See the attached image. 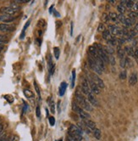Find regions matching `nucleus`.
<instances>
[{
  "mask_svg": "<svg viewBox=\"0 0 138 141\" xmlns=\"http://www.w3.org/2000/svg\"><path fill=\"white\" fill-rule=\"evenodd\" d=\"M76 100L78 105L80 106H81V109L83 110H86V111H92V105L90 104L89 101L84 97L82 94H78V92L76 93Z\"/></svg>",
  "mask_w": 138,
  "mask_h": 141,
  "instance_id": "f257e3e1",
  "label": "nucleus"
},
{
  "mask_svg": "<svg viewBox=\"0 0 138 141\" xmlns=\"http://www.w3.org/2000/svg\"><path fill=\"white\" fill-rule=\"evenodd\" d=\"M72 109H73L74 111H76V112L78 113L79 116H80L83 120H87V119L90 118V115L88 114V113H87L86 111H84L83 109H81L80 107H79V105H77L76 103H75V102H74L73 105H72Z\"/></svg>",
  "mask_w": 138,
  "mask_h": 141,
  "instance_id": "f03ea898",
  "label": "nucleus"
},
{
  "mask_svg": "<svg viewBox=\"0 0 138 141\" xmlns=\"http://www.w3.org/2000/svg\"><path fill=\"white\" fill-rule=\"evenodd\" d=\"M88 64H89V66H90L91 69L95 71L96 73H97V74L101 75V74L103 73V71L101 70V68H100L98 66H97L96 60H94L91 55L88 56Z\"/></svg>",
  "mask_w": 138,
  "mask_h": 141,
  "instance_id": "7ed1b4c3",
  "label": "nucleus"
},
{
  "mask_svg": "<svg viewBox=\"0 0 138 141\" xmlns=\"http://www.w3.org/2000/svg\"><path fill=\"white\" fill-rule=\"evenodd\" d=\"M68 135L82 136V130L76 125H70L68 131Z\"/></svg>",
  "mask_w": 138,
  "mask_h": 141,
  "instance_id": "20e7f679",
  "label": "nucleus"
},
{
  "mask_svg": "<svg viewBox=\"0 0 138 141\" xmlns=\"http://www.w3.org/2000/svg\"><path fill=\"white\" fill-rule=\"evenodd\" d=\"M90 77H91V78H92V80L95 82V83L97 84V86L99 88H105V85H104L103 81L99 77L98 75H97L95 73H92L90 75Z\"/></svg>",
  "mask_w": 138,
  "mask_h": 141,
  "instance_id": "39448f33",
  "label": "nucleus"
},
{
  "mask_svg": "<svg viewBox=\"0 0 138 141\" xmlns=\"http://www.w3.org/2000/svg\"><path fill=\"white\" fill-rule=\"evenodd\" d=\"M0 12H1V14H3V15H8L13 16L18 11L13 9L10 6H9V7H2V8L0 9Z\"/></svg>",
  "mask_w": 138,
  "mask_h": 141,
  "instance_id": "423d86ee",
  "label": "nucleus"
},
{
  "mask_svg": "<svg viewBox=\"0 0 138 141\" xmlns=\"http://www.w3.org/2000/svg\"><path fill=\"white\" fill-rule=\"evenodd\" d=\"M88 83H89L91 90H92V92L94 94H100V88L97 87V84L92 80V78L89 79V82H88Z\"/></svg>",
  "mask_w": 138,
  "mask_h": 141,
  "instance_id": "0eeeda50",
  "label": "nucleus"
},
{
  "mask_svg": "<svg viewBox=\"0 0 138 141\" xmlns=\"http://www.w3.org/2000/svg\"><path fill=\"white\" fill-rule=\"evenodd\" d=\"M81 88H82L83 93L86 95H88L89 94H91V93H92V90H91V88H90V86H89L88 81H87V80H84L83 81L82 84H81Z\"/></svg>",
  "mask_w": 138,
  "mask_h": 141,
  "instance_id": "6e6552de",
  "label": "nucleus"
},
{
  "mask_svg": "<svg viewBox=\"0 0 138 141\" xmlns=\"http://www.w3.org/2000/svg\"><path fill=\"white\" fill-rule=\"evenodd\" d=\"M15 20V16L8 15H0V21L5 22V24L14 21Z\"/></svg>",
  "mask_w": 138,
  "mask_h": 141,
  "instance_id": "1a4fd4ad",
  "label": "nucleus"
},
{
  "mask_svg": "<svg viewBox=\"0 0 138 141\" xmlns=\"http://www.w3.org/2000/svg\"><path fill=\"white\" fill-rule=\"evenodd\" d=\"M87 96V100L89 101V103L92 105L93 106H98V101L97 100L96 97L94 96V94L93 93H91V94H89Z\"/></svg>",
  "mask_w": 138,
  "mask_h": 141,
  "instance_id": "9d476101",
  "label": "nucleus"
},
{
  "mask_svg": "<svg viewBox=\"0 0 138 141\" xmlns=\"http://www.w3.org/2000/svg\"><path fill=\"white\" fill-rule=\"evenodd\" d=\"M14 26L9 25L5 23H0V32H10L14 30Z\"/></svg>",
  "mask_w": 138,
  "mask_h": 141,
  "instance_id": "9b49d317",
  "label": "nucleus"
},
{
  "mask_svg": "<svg viewBox=\"0 0 138 141\" xmlns=\"http://www.w3.org/2000/svg\"><path fill=\"white\" fill-rule=\"evenodd\" d=\"M109 31L110 32L111 35H114V37L118 36V34H119V32H120V27H118L115 25H109Z\"/></svg>",
  "mask_w": 138,
  "mask_h": 141,
  "instance_id": "f8f14e48",
  "label": "nucleus"
},
{
  "mask_svg": "<svg viewBox=\"0 0 138 141\" xmlns=\"http://www.w3.org/2000/svg\"><path fill=\"white\" fill-rule=\"evenodd\" d=\"M84 122H85V125L87 128H88L89 130H92V131H94V129L97 128H96V123L91 121V120L87 119V120H84Z\"/></svg>",
  "mask_w": 138,
  "mask_h": 141,
  "instance_id": "ddd939ff",
  "label": "nucleus"
},
{
  "mask_svg": "<svg viewBox=\"0 0 138 141\" xmlns=\"http://www.w3.org/2000/svg\"><path fill=\"white\" fill-rule=\"evenodd\" d=\"M66 88H67V83L65 82H62L61 84L59 86V96H64L65 93V90H66Z\"/></svg>",
  "mask_w": 138,
  "mask_h": 141,
  "instance_id": "4468645a",
  "label": "nucleus"
},
{
  "mask_svg": "<svg viewBox=\"0 0 138 141\" xmlns=\"http://www.w3.org/2000/svg\"><path fill=\"white\" fill-rule=\"evenodd\" d=\"M129 82L130 85H135L137 82V74L136 72H133L131 73L130 76V78H129Z\"/></svg>",
  "mask_w": 138,
  "mask_h": 141,
  "instance_id": "2eb2a0df",
  "label": "nucleus"
},
{
  "mask_svg": "<svg viewBox=\"0 0 138 141\" xmlns=\"http://www.w3.org/2000/svg\"><path fill=\"white\" fill-rule=\"evenodd\" d=\"M124 53H126L129 56H131V57H134V52L135 50L133 49L132 46H126L124 47Z\"/></svg>",
  "mask_w": 138,
  "mask_h": 141,
  "instance_id": "dca6fc26",
  "label": "nucleus"
},
{
  "mask_svg": "<svg viewBox=\"0 0 138 141\" xmlns=\"http://www.w3.org/2000/svg\"><path fill=\"white\" fill-rule=\"evenodd\" d=\"M124 49H122L121 48V46H118L117 47V54H118V56H119V58L120 60H122V59H124V58H126L124 57Z\"/></svg>",
  "mask_w": 138,
  "mask_h": 141,
  "instance_id": "f3484780",
  "label": "nucleus"
},
{
  "mask_svg": "<svg viewBox=\"0 0 138 141\" xmlns=\"http://www.w3.org/2000/svg\"><path fill=\"white\" fill-rule=\"evenodd\" d=\"M68 141H81L82 136H73V135H68L67 137Z\"/></svg>",
  "mask_w": 138,
  "mask_h": 141,
  "instance_id": "a211bd4d",
  "label": "nucleus"
},
{
  "mask_svg": "<svg viewBox=\"0 0 138 141\" xmlns=\"http://www.w3.org/2000/svg\"><path fill=\"white\" fill-rule=\"evenodd\" d=\"M103 37L105 40H107V41H109L111 37H112V35H111V33H110V32L109 30H104L103 32Z\"/></svg>",
  "mask_w": 138,
  "mask_h": 141,
  "instance_id": "6ab92c4d",
  "label": "nucleus"
},
{
  "mask_svg": "<svg viewBox=\"0 0 138 141\" xmlns=\"http://www.w3.org/2000/svg\"><path fill=\"white\" fill-rule=\"evenodd\" d=\"M135 23H136V21H135V20H130V19H129V18H126V20H124V26H126V28H127V27L132 26Z\"/></svg>",
  "mask_w": 138,
  "mask_h": 141,
  "instance_id": "aec40b11",
  "label": "nucleus"
},
{
  "mask_svg": "<svg viewBox=\"0 0 138 141\" xmlns=\"http://www.w3.org/2000/svg\"><path fill=\"white\" fill-rule=\"evenodd\" d=\"M109 19L111 20H113L114 22H117V21H119L118 20V15L116 13H114V12H111L109 15Z\"/></svg>",
  "mask_w": 138,
  "mask_h": 141,
  "instance_id": "412c9836",
  "label": "nucleus"
},
{
  "mask_svg": "<svg viewBox=\"0 0 138 141\" xmlns=\"http://www.w3.org/2000/svg\"><path fill=\"white\" fill-rule=\"evenodd\" d=\"M30 23H31V21H30V20H28V21L26 23V25H25V26H24V28H23L22 32H21V39L24 38V37H25V32H26V29H27V27H28V26H30Z\"/></svg>",
  "mask_w": 138,
  "mask_h": 141,
  "instance_id": "4be33fe9",
  "label": "nucleus"
},
{
  "mask_svg": "<svg viewBox=\"0 0 138 141\" xmlns=\"http://www.w3.org/2000/svg\"><path fill=\"white\" fill-rule=\"evenodd\" d=\"M117 10L120 12V14H122V15H124V12L126 11V8L124 5H121L120 3V4L117 6Z\"/></svg>",
  "mask_w": 138,
  "mask_h": 141,
  "instance_id": "5701e85b",
  "label": "nucleus"
},
{
  "mask_svg": "<svg viewBox=\"0 0 138 141\" xmlns=\"http://www.w3.org/2000/svg\"><path fill=\"white\" fill-rule=\"evenodd\" d=\"M93 134H94V137H95L97 139H101V131L98 128H95V129H94Z\"/></svg>",
  "mask_w": 138,
  "mask_h": 141,
  "instance_id": "b1692460",
  "label": "nucleus"
},
{
  "mask_svg": "<svg viewBox=\"0 0 138 141\" xmlns=\"http://www.w3.org/2000/svg\"><path fill=\"white\" fill-rule=\"evenodd\" d=\"M10 7H11L13 9L16 10V11H19V10L21 9V5H20L19 3H15V2L11 3H10Z\"/></svg>",
  "mask_w": 138,
  "mask_h": 141,
  "instance_id": "393cba45",
  "label": "nucleus"
},
{
  "mask_svg": "<svg viewBox=\"0 0 138 141\" xmlns=\"http://www.w3.org/2000/svg\"><path fill=\"white\" fill-rule=\"evenodd\" d=\"M9 42V38L5 35H0V44L7 43Z\"/></svg>",
  "mask_w": 138,
  "mask_h": 141,
  "instance_id": "a878e982",
  "label": "nucleus"
},
{
  "mask_svg": "<svg viewBox=\"0 0 138 141\" xmlns=\"http://www.w3.org/2000/svg\"><path fill=\"white\" fill-rule=\"evenodd\" d=\"M24 94L27 98H33L34 97L33 93L31 90H29V89H24Z\"/></svg>",
  "mask_w": 138,
  "mask_h": 141,
  "instance_id": "bb28decb",
  "label": "nucleus"
},
{
  "mask_svg": "<svg viewBox=\"0 0 138 141\" xmlns=\"http://www.w3.org/2000/svg\"><path fill=\"white\" fill-rule=\"evenodd\" d=\"M53 53H54L55 58L57 60H59V54H60V51H59V48L58 47H54L53 48Z\"/></svg>",
  "mask_w": 138,
  "mask_h": 141,
  "instance_id": "cd10ccee",
  "label": "nucleus"
},
{
  "mask_svg": "<svg viewBox=\"0 0 138 141\" xmlns=\"http://www.w3.org/2000/svg\"><path fill=\"white\" fill-rule=\"evenodd\" d=\"M136 18H137V14H136V12L131 11V12L129 13V19L133 20H136Z\"/></svg>",
  "mask_w": 138,
  "mask_h": 141,
  "instance_id": "c85d7f7f",
  "label": "nucleus"
},
{
  "mask_svg": "<svg viewBox=\"0 0 138 141\" xmlns=\"http://www.w3.org/2000/svg\"><path fill=\"white\" fill-rule=\"evenodd\" d=\"M126 16H124V15H122V14H119L118 15V20H119L120 22H121V23H124V20H126Z\"/></svg>",
  "mask_w": 138,
  "mask_h": 141,
  "instance_id": "c756f323",
  "label": "nucleus"
},
{
  "mask_svg": "<svg viewBox=\"0 0 138 141\" xmlns=\"http://www.w3.org/2000/svg\"><path fill=\"white\" fill-rule=\"evenodd\" d=\"M132 66V61L129 57L126 58V67H130Z\"/></svg>",
  "mask_w": 138,
  "mask_h": 141,
  "instance_id": "7c9ffc66",
  "label": "nucleus"
},
{
  "mask_svg": "<svg viewBox=\"0 0 138 141\" xmlns=\"http://www.w3.org/2000/svg\"><path fill=\"white\" fill-rule=\"evenodd\" d=\"M134 2L131 1V0H129V1H126V8H128V9H132V7L134 5Z\"/></svg>",
  "mask_w": 138,
  "mask_h": 141,
  "instance_id": "2f4dec72",
  "label": "nucleus"
},
{
  "mask_svg": "<svg viewBox=\"0 0 138 141\" xmlns=\"http://www.w3.org/2000/svg\"><path fill=\"white\" fill-rule=\"evenodd\" d=\"M126 76H127V72L126 71H121L120 72V79H122V80H124V79L126 78Z\"/></svg>",
  "mask_w": 138,
  "mask_h": 141,
  "instance_id": "473e14b6",
  "label": "nucleus"
},
{
  "mask_svg": "<svg viewBox=\"0 0 138 141\" xmlns=\"http://www.w3.org/2000/svg\"><path fill=\"white\" fill-rule=\"evenodd\" d=\"M75 81H76V71L74 70L72 71V81H71V88H74L75 86Z\"/></svg>",
  "mask_w": 138,
  "mask_h": 141,
  "instance_id": "72a5a7b5",
  "label": "nucleus"
},
{
  "mask_svg": "<svg viewBox=\"0 0 138 141\" xmlns=\"http://www.w3.org/2000/svg\"><path fill=\"white\" fill-rule=\"evenodd\" d=\"M109 61L112 66H114V65H115V59H114V55H109Z\"/></svg>",
  "mask_w": 138,
  "mask_h": 141,
  "instance_id": "f704fd0d",
  "label": "nucleus"
},
{
  "mask_svg": "<svg viewBox=\"0 0 138 141\" xmlns=\"http://www.w3.org/2000/svg\"><path fill=\"white\" fill-rule=\"evenodd\" d=\"M129 33H130V36L132 37H136V35H137V32L135 31V29H130V31H129Z\"/></svg>",
  "mask_w": 138,
  "mask_h": 141,
  "instance_id": "c9c22d12",
  "label": "nucleus"
},
{
  "mask_svg": "<svg viewBox=\"0 0 138 141\" xmlns=\"http://www.w3.org/2000/svg\"><path fill=\"white\" fill-rule=\"evenodd\" d=\"M34 87H35V89H36V93H37V94H38L39 99H41V93H40V89H39L38 86H37V84H36V82H34Z\"/></svg>",
  "mask_w": 138,
  "mask_h": 141,
  "instance_id": "e433bc0d",
  "label": "nucleus"
},
{
  "mask_svg": "<svg viewBox=\"0 0 138 141\" xmlns=\"http://www.w3.org/2000/svg\"><path fill=\"white\" fill-rule=\"evenodd\" d=\"M50 111H51L53 114L55 113V106H54V103H53V101L50 102Z\"/></svg>",
  "mask_w": 138,
  "mask_h": 141,
  "instance_id": "4c0bfd02",
  "label": "nucleus"
},
{
  "mask_svg": "<svg viewBox=\"0 0 138 141\" xmlns=\"http://www.w3.org/2000/svg\"><path fill=\"white\" fill-rule=\"evenodd\" d=\"M105 30V26H104V25L103 23H100L98 25V28H97V31L98 32H103V31Z\"/></svg>",
  "mask_w": 138,
  "mask_h": 141,
  "instance_id": "58836bf2",
  "label": "nucleus"
},
{
  "mask_svg": "<svg viewBox=\"0 0 138 141\" xmlns=\"http://www.w3.org/2000/svg\"><path fill=\"white\" fill-rule=\"evenodd\" d=\"M48 120H49L50 125H51V126H54V124H55V119H54V117H53V116H49Z\"/></svg>",
  "mask_w": 138,
  "mask_h": 141,
  "instance_id": "ea45409f",
  "label": "nucleus"
},
{
  "mask_svg": "<svg viewBox=\"0 0 138 141\" xmlns=\"http://www.w3.org/2000/svg\"><path fill=\"white\" fill-rule=\"evenodd\" d=\"M36 115L38 118L41 116V111H40V106L39 105L36 106Z\"/></svg>",
  "mask_w": 138,
  "mask_h": 141,
  "instance_id": "a19ab883",
  "label": "nucleus"
},
{
  "mask_svg": "<svg viewBox=\"0 0 138 141\" xmlns=\"http://www.w3.org/2000/svg\"><path fill=\"white\" fill-rule=\"evenodd\" d=\"M103 21H104V22H109V20H110L109 15H107V14H103Z\"/></svg>",
  "mask_w": 138,
  "mask_h": 141,
  "instance_id": "79ce46f5",
  "label": "nucleus"
},
{
  "mask_svg": "<svg viewBox=\"0 0 138 141\" xmlns=\"http://www.w3.org/2000/svg\"><path fill=\"white\" fill-rule=\"evenodd\" d=\"M134 57H135V59H136V62L138 63V48H136V49H135V52H134Z\"/></svg>",
  "mask_w": 138,
  "mask_h": 141,
  "instance_id": "37998d69",
  "label": "nucleus"
},
{
  "mask_svg": "<svg viewBox=\"0 0 138 141\" xmlns=\"http://www.w3.org/2000/svg\"><path fill=\"white\" fill-rule=\"evenodd\" d=\"M120 66L122 68H126V58L120 60Z\"/></svg>",
  "mask_w": 138,
  "mask_h": 141,
  "instance_id": "c03bdc74",
  "label": "nucleus"
},
{
  "mask_svg": "<svg viewBox=\"0 0 138 141\" xmlns=\"http://www.w3.org/2000/svg\"><path fill=\"white\" fill-rule=\"evenodd\" d=\"M132 9H133V10H134V12L138 11V3H134Z\"/></svg>",
  "mask_w": 138,
  "mask_h": 141,
  "instance_id": "a18cd8bd",
  "label": "nucleus"
},
{
  "mask_svg": "<svg viewBox=\"0 0 138 141\" xmlns=\"http://www.w3.org/2000/svg\"><path fill=\"white\" fill-rule=\"evenodd\" d=\"M0 141H9V139H8L7 137H6V136L4 135L2 139H0Z\"/></svg>",
  "mask_w": 138,
  "mask_h": 141,
  "instance_id": "49530a36",
  "label": "nucleus"
},
{
  "mask_svg": "<svg viewBox=\"0 0 138 141\" xmlns=\"http://www.w3.org/2000/svg\"><path fill=\"white\" fill-rule=\"evenodd\" d=\"M134 29H135V31H136V32L138 33V23L136 24V26H135V28H134Z\"/></svg>",
  "mask_w": 138,
  "mask_h": 141,
  "instance_id": "de8ad7c7",
  "label": "nucleus"
},
{
  "mask_svg": "<svg viewBox=\"0 0 138 141\" xmlns=\"http://www.w3.org/2000/svg\"><path fill=\"white\" fill-rule=\"evenodd\" d=\"M3 129H4V126H3V124H1V123H0V133H2Z\"/></svg>",
  "mask_w": 138,
  "mask_h": 141,
  "instance_id": "09e8293b",
  "label": "nucleus"
},
{
  "mask_svg": "<svg viewBox=\"0 0 138 141\" xmlns=\"http://www.w3.org/2000/svg\"><path fill=\"white\" fill-rule=\"evenodd\" d=\"M4 49V44H0V52Z\"/></svg>",
  "mask_w": 138,
  "mask_h": 141,
  "instance_id": "8fccbe9b",
  "label": "nucleus"
},
{
  "mask_svg": "<svg viewBox=\"0 0 138 141\" xmlns=\"http://www.w3.org/2000/svg\"><path fill=\"white\" fill-rule=\"evenodd\" d=\"M70 34H71V36L73 35V23H71V32H70Z\"/></svg>",
  "mask_w": 138,
  "mask_h": 141,
  "instance_id": "3c124183",
  "label": "nucleus"
},
{
  "mask_svg": "<svg viewBox=\"0 0 138 141\" xmlns=\"http://www.w3.org/2000/svg\"><path fill=\"white\" fill-rule=\"evenodd\" d=\"M11 141H16V137L14 136V137H12V140Z\"/></svg>",
  "mask_w": 138,
  "mask_h": 141,
  "instance_id": "603ef678",
  "label": "nucleus"
},
{
  "mask_svg": "<svg viewBox=\"0 0 138 141\" xmlns=\"http://www.w3.org/2000/svg\"><path fill=\"white\" fill-rule=\"evenodd\" d=\"M110 3H115V1H114V0H109V1Z\"/></svg>",
  "mask_w": 138,
  "mask_h": 141,
  "instance_id": "864d4df0",
  "label": "nucleus"
},
{
  "mask_svg": "<svg viewBox=\"0 0 138 141\" xmlns=\"http://www.w3.org/2000/svg\"><path fill=\"white\" fill-rule=\"evenodd\" d=\"M59 141H63V139H59Z\"/></svg>",
  "mask_w": 138,
  "mask_h": 141,
  "instance_id": "5fc2aeb1",
  "label": "nucleus"
},
{
  "mask_svg": "<svg viewBox=\"0 0 138 141\" xmlns=\"http://www.w3.org/2000/svg\"><path fill=\"white\" fill-rule=\"evenodd\" d=\"M136 14H137V18H138V11L136 12Z\"/></svg>",
  "mask_w": 138,
  "mask_h": 141,
  "instance_id": "6e6d98bb",
  "label": "nucleus"
},
{
  "mask_svg": "<svg viewBox=\"0 0 138 141\" xmlns=\"http://www.w3.org/2000/svg\"><path fill=\"white\" fill-rule=\"evenodd\" d=\"M56 141H58V140H56Z\"/></svg>",
  "mask_w": 138,
  "mask_h": 141,
  "instance_id": "4d7b16f0",
  "label": "nucleus"
}]
</instances>
